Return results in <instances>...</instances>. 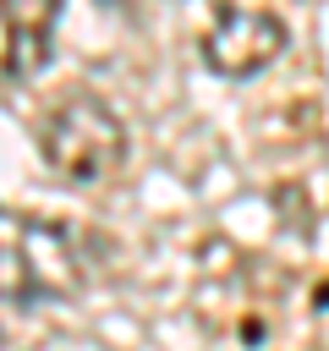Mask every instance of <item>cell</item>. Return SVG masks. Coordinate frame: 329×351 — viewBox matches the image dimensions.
Segmentation results:
<instances>
[{
    "instance_id": "obj_1",
    "label": "cell",
    "mask_w": 329,
    "mask_h": 351,
    "mask_svg": "<svg viewBox=\"0 0 329 351\" xmlns=\"http://www.w3.org/2000/svg\"><path fill=\"white\" fill-rule=\"evenodd\" d=\"M38 154L60 181L93 186L126 165V126L99 93H66L38 121Z\"/></svg>"
},
{
    "instance_id": "obj_2",
    "label": "cell",
    "mask_w": 329,
    "mask_h": 351,
    "mask_svg": "<svg viewBox=\"0 0 329 351\" xmlns=\"http://www.w3.org/2000/svg\"><path fill=\"white\" fill-rule=\"evenodd\" d=\"M88 280L82 236L66 219L49 214H11L5 225V302L11 307H38V302H66Z\"/></svg>"
},
{
    "instance_id": "obj_3",
    "label": "cell",
    "mask_w": 329,
    "mask_h": 351,
    "mask_svg": "<svg viewBox=\"0 0 329 351\" xmlns=\"http://www.w3.org/2000/svg\"><path fill=\"white\" fill-rule=\"evenodd\" d=\"M280 49H285V22L280 16L252 11V5H230V0L214 5V27L203 33L208 71H219V77H252L269 60H280Z\"/></svg>"
},
{
    "instance_id": "obj_4",
    "label": "cell",
    "mask_w": 329,
    "mask_h": 351,
    "mask_svg": "<svg viewBox=\"0 0 329 351\" xmlns=\"http://www.w3.org/2000/svg\"><path fill=\"white\" fill-rule=\"evenodd\" d=\"M55 11L60 0H5V82L22 88L55 44Z\"/></svg>"
}]
</instances>
